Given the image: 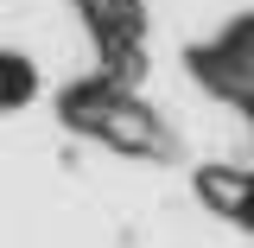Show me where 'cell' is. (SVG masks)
Returning a JSON list of instances; mask_svg holds the SVG:
<instances>
[{
  "instance_id": "1",
  "label": "cell",
  "mask_w": 254,
  "mask_h": 248,
  "mask_svg": "<svg viewBox=\"0 0 254 248\" xmlns=\"http://www.w3.org/2000/svg\"><path fill=\"white\" fill-rule=\"evenodd\" d=\"M26 95H32V64L26 58H0V108H13Z\"/></svg>"
}]
</instances>
